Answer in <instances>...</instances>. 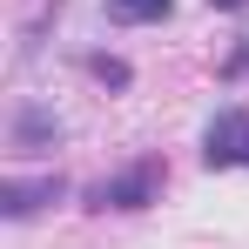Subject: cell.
<instances>
[{"instance_id":"obj_1","label":"cell","mask_w":249,"mask_h":249,"mask_svg":"<svg viewBox=\"0 0 249 249\" xmlns=\"http://www.w3.org/2000/svg\"><path fill=\"white\" fill-rule=\"evenodd\" d=\"M162 182H168V162L162 155H142L135 168L94 182V189H88V209H148L155 196H162Z\"/></svg>"},{"instance_id":"obj_4","label":"cell","mask_w":249,"mask_h":249,"mask_svg":"<svg viewBox=\"0 0 249 249\" xmlns=\"http://www.w3.org/2000/svg\"><path fill=\"white\" fill-rule=\"evenodd\" d=\"M54 142H61V122H54L47 108L27 101V108L14 115V148H54Z\"/></svg>"},{"instance_id":"obj_3","label":"cell","mask_w":249,"mask_h":249,"mask_svg":"<svg viewBox=\"0 0 249 249\" xmlns=\"http://www.w3.org/2000/svg\"><path fill=\"white\" fill-rule=\"evenodd\" d=\"M54 196H61V175H41V182H7V189H0V215H14V222H20V215H34V209L54 202Z\"/></svg>"},{"instance_id":"obj_5","label":"cell","mask_w":249,"mask_h":249,"mask_svg":"<svg viewBox=\"0 0 249 249\" xmlns=\"http://www.w3.org/2000/svg\"><path fill=\"white\" fill-rule=\"evenodd\" d=\"M175 14V0H108V20L115 27H155Z\"/></svg>"},{"instance_id":"obj_2","label":"cell","mask_w":249,"mask_h":249,"mask_svg":"<svg viewBox=\"0 0 249 249\" xmlns=\"http://www.w3.org/2000/svg\"><path fill=\"white\" fill-rule=\"evenodd\" d=\"M202 162L209 168H249V115L243 108H222L202 128Z\"/></svg>"},{"instance_id":"obj_6","label":"cell","mask_w":249,"mask_h":249,"mask_svg":"<svg viewBox=\"0 0 249 249\" xmlns=\"http://www.w3.org/2000/svg\"><path fill=\"white\" fill-rule=\"evenodd\" d=\"M88 74L94 81H108V88H128L135 74H128V61H115V54H88Z\"/></svg>"},{"instance_id":"obj_7","label":"cell","mask_w":249,"mask_h":249,"mask_svg":"<svg viewBox=\"0 0 249 249\" xmlns=\"http://www.w3.org/2000/svg\"><path fill=\"white\" fill-rule=\"evenodd\" d=\"M229 74H249V47H236V54H229Z\"/></svg>"},{"instance_id":"obj_8","label":"cell","mask_w":249,"mask_h":249,"mask_svg":"<svg viewBox=\"0 0 249 249\" xmlns=\"http://www.w3.org/2000/svg\"><path fill=\"white\" fill-rule=\"evenodd\" d=\"M209 7H222V14H243V7H249V0H209Z\"/></svg>"}]
</instances>
